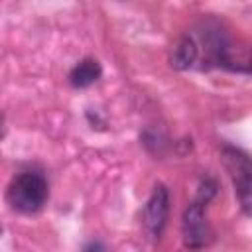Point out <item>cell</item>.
Listing matches in <instances>:
<instances>
[{"label": "cell", "mask_w": 252, "mask_h": 252, "mask_svg": "<svg viewBox=\"0 0 252 252\" xmlns=\"http://www.w3.org/2000/svg\"><path fill=\"white\" fill-rule=\"evenodd\" d=\"M181 234H183V244L189 250H199L209 242V226L205 220V207L199 203H191L181 220Z\"/></svg>", "instance_id": "cell-3"}, {"label": "cell", "mask_w": 252, "mask_h": 252, "mask_svg": "<svg viewBox=\"0 0 252 252\" xmlns=\"http://www.w3.org/2000/svg\"><path fill=\"white\" fill-rule=\"evenodd\" d=\"M0 130H2V120H0Z\"/></svg>", "instance_id": "cell-10"}, {"label": "cell", "mask_w": 252, "mask_h": 252, "mask_svg": "<svg viewBox=\"0 0 252 252\" xmlns=\"http://www.w3.org/2000/svg\"><path fill=\"white\" fill-rule=\"evenodd\" d=\"M197 59V45L191 37H179L171 51V67L177 71L189 69Z\"/></svg>", "instance_id": "cell-6"}, {"label": "cell", "mask_w": 252, "mask_h": 252, "mask_svg": "<svg viewBox=\"0 0 252 252\" xmlns=\"http://www.w3.org/2000/svg\"><path fill=\"white\" fill-rule=\"evenodd\" d=\"M0 234H2V224H0Z\"/></svg>", "instance_id": "cell-9"}, {"label": "cell", "mask_w": 252, "mask_h": 252, "mask_svg": "<svg viewBox=\"0 0 252 252\" xmlns=\"http://www.w3.org/2000/svg\"><path fill=\"white\" fill-rule=\"evenodd\" d=\"M83 252H108V250H106V246H104L100 240H93V242H89V244L85 246Z\"/></svg>", "instance_id": "cell-8"}, {"label": "cell", "mask_w": 252, "mask_h": 252, "mask_svg": "<svg viewBox=\"0 0 252 252\" xmlns=\"http://www.w3.org/2000/svg\"><path fill=\"white\" fill-rule=\"evenodd\" d=\"M6 201L10 203L12 209L20 213L26 215L35 213L47 201V181L43 179L41 173L24 171L10 181L6 191Z\"/></svg>", "instance_id": "cell-1"}, {"label": "cell", "mask_w": 252, "mask_h": 252, "mask_svg": "<svg viewBox=\"0 0 252 252\" xmlns=\"http://www.w3.org/2000/svg\"><path fill=\"white\" fill-rule=\"evenodd\" d=\"M167 213H169V193L165 189V185H156L146 209H144V226L148 230V234L152 238H159L167 220Z\"/></svg>", "instance_id": "cell-4"}, {"label": "cell", "mask_w": 252, "mask_h": 252, "mask_svg": "<svg viewBox=\"0 0 252 252\" xmlns=\"http://www.w3.org/2000/svg\"><path fill=\"white\" fill-rule=\"evenodd\" d=\"M217 195V181L211 179V177H205L201 183H199V189H197V197H195V203L199 205H207L213 197Z\"/></svg>", "instance_id": "cell-7"}, {"label": "cell", "mask_w": 252, "mask_h": 252, "mask_svg": "<svg viewBox=\"0 0 252 252\" xmlns=\"http://www.w3.org/2000/svg\"><path fill=\"white\" fill-rule=\"evenodd\" d=\"M102 75V69H100V63L93 57H87L83 61H79L71 73H69V83L75 87V89H85L89 85H93L94 81H98V77Z\"/></svg>", "instance_id": "cell-5"}, {"label": "cell", "mask_w": 252, "mask_h": 252, "mask_svg": "<svg viewBox=\"0 0 252 252\" xmlns=\"http://www.w3.org/2000/svg\"><path fill=\"white\" fill-rule=\"evenodd\" d=\"M222 163H224V167H226V171L234 183L242 211L248 215L250 213V199H252V165H250V159L244 152L226 146L222 150Z\"/></svg>", "instance_id": "cell-2"}]
</instances>
